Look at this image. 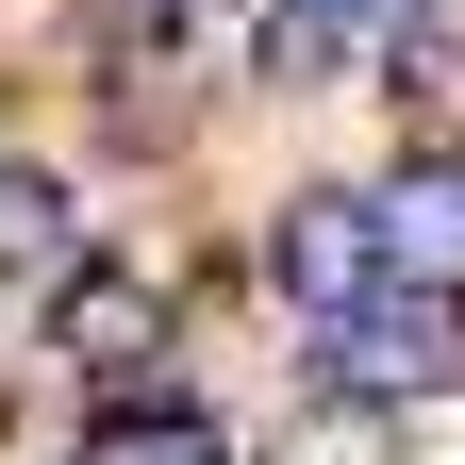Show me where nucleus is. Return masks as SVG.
Returning a JSON list of instances; mask_svg holds the SVG:
<instances>
[{"label": "nucleus", "instance_id": "obj_1", "mask_svg": "<svg viewBox=\"0 0 465 465\" xmlns=\"http://www.w3.org/2000/svg\"><path fill=\"white\" fill-rule=\"evenodd\" d=\"M200 300H232V232L216 250H150V232H100V250L50 282V300L17 316V349L67 399H100V382H150V366H183L200 349Z\"/></svg>", "mask_w": 465, "mask_h": 465}, {"label": "nucleus", "instance_id": "obj_2", "mask_svg": "<svg viewBox=\"0 0 465 465\" xmlns=\"http://www.w3.org/2000/svg\"><path fill=\"white\" fill-rule=\"evenodd\" d=\"M232 300H250L282 349H316L332 316H366L382 300V232H366V183L349 166H300L250 232H232Z\"/></svg>", "mask_w": 465, "mask_h": 465}, {"label": "nucleus", "instance_id": "obj_3", "mask_svg": "<svg viewBox=\"0 0 465 465\" xmlns=\"http://www.w3.org/2000/svg\"><path fill=\"white\" fill-rule=\"evenodd\" d=\"M282 382H300V416H366V432H432L449 399H465V316L449 300H382L366 316H332L316 349H282Z\"/></svg>", "mask_w": 465, "mask_h": 465}, {"label": "nucleus", "instance_id": "obj_4", "mask_svg": "<svg viewBox=\"0 0 465 465\" xmlns=\"http://www.w3.org/2000/svg\"><path fill=\"white\" fill-rule=\"evenodd\" d=\"M349 183H366L382 282L465 316V134H399V150H366V166H349Z\"/></svg>", "mask_w": 465, "mask_h": 465}, {"label": "nucleus", "instance_id": "obj_5", "mask_svg": "<svg viewBox=\"0 0 465 465\" xmlns=\"http://www.w3.org/2000/svg\"><path fill=\"white\" fill-rule=\"evenodd\" d=\"M50 465H250V432H232V399H216L200 366H150V382H100V399H67Z\"/></svg>", "mask_w": 465, "mask_h": 465}, {"label": "nucleus", "instance_id": "obj_6", "mask_svg": "<svg viewBox=\"0 0 465 465\" xmlns=\"http://www.w3.org/2000/svg\"><path fill=\"white\" fill-rule=\"evenodd\" d=\"M84 250H100V166L67 134H17V150H0V332H17Z\"/></svg>", "mask_w": 465, "mask_h": 465}, {"label": "nucleus", "instance_id": "obj_7", "mask_svg": "<svg viewBox=\"0 0 465 465\" xmlns=\"http://www.w3.org/2000/svg\"><path fill=\"white\" fill-rule=\"evenodd\" d=\"M366 100L399 116V134H465V0H416V17L382 34V67H366Z\"/></svg>", "mask_w": 465, "mask_h": 465}, {"label": "nucleus", "instance_id": "obj_8", "mask_svg": "<svg viewBox=\"0 0 465 465\" xmlns=\"http://www.w3.org/2000/svg\"><path fill=\"white\" fill-rule=\"evenodd\" d=\"M0 465H34V382H17V349H0Z\"/></svg>", "mask_w": 465, "mask_h": 465}, {"label": "nucleus", "instance_id": "obj_9", "mask_svg": "<svg viewBox=\"0 0 465 465\" xmlns=\"http://www.w3.org/2000/svg\"><path fill=\"white\" fill-rule=\"evenodd\" d=\"M166 17H183V34H250L266 0H166Z\"/></svg>", "mask_w": 465, "mask_h": 465}, {"label": "nucleus", "instance_id": "obj_10", "mask_svg": "<svg viewBox=\"0 0 465 465\" xmlns=\"http://www.w3.org/2000/svg\"><path fill=\"white\" fill-rule=\"evenodd\" d=\"M332 17H349V34H399V17H416V0H332Z\"/></svg>", "mask_w": 465, "mask_h": 465}, {"label": "nucleus", "instance_id": "obj_11", "mask_svg": "<svg viewBox=\"0 0 465 465\" xmlns=\"http://www.w3.org/2000/svg\"><path fill=\"white\" fill-rule=\"evenodd\" d=\"M34 465H50V449H34Z\"/></svg>", "mask_w": 465, "mask_h": 465}]
</instances>
